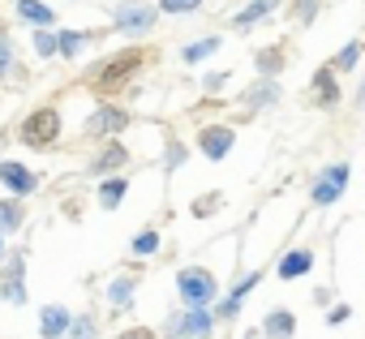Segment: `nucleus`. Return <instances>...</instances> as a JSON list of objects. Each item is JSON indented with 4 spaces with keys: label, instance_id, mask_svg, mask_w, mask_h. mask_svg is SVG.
Here are the masks:
<instances>
[{
    "label": "nucleus",
    "instance_id": "20",
    "mask_svg": "<svg viewBox=\"0 0 365 339\" xmlns=\"http://www.w3.org/2000/svg\"><path fill=\"white\" fill-rule=\"evenodd\" d=\"M22 219H26V211H22V202H18V198H5V202H0V236L18 232V228H22Z\"/></svg>",
    "mask_w": 365,
    "mask_h": 339
},
{
    "label": "nucleus",
    "instance_id": "9",
    "mask_svg": "<svg viewBox=\"0 0 365 339\" xmlns=\"http://www.w3.org/2000/svg\"><path fill=\"white\" fill-rule=\"evenodd\" d=\"M237 146V133L228 125H202L198 129V150L207 159H228V150Z\"/></svg>",
    "mask_w": 365,
    "mask_h": 339
},
{
    "label": "nucleus",
    "instance_id": "33",
    "mask_svg": "<svg viewBox=\"0 0 365 339\" xmlns=\"http://www.w3.org/2000/svg\"><path fill=\"white\" fill-rule=\"evenodd\" d=\"M116 339H159V335H155L150 326H129V330H120Z\"/></svg>",
    "mask_w": 365,
    "mask_h": 339
},
{
    "label": "nucleus",
    "instance_id": "7",
    "mask_svg": "<svg viewBox=\"0 0 365 339\" xmlns=\"http://www.w3.org/2000/svg\"><path fill=\"white\" fill-rule=\"evenodd\" d=\"M155 22H159V9L142 5V0H129V5L116 9V31L120 35H146V31H155Z\"/></svg>",
    "mask_w": 365,
    "mask_h": 339
},
{
    "label": "nucleus",
    "instance_id": "37",
    "mask_svg": "<svg viewBox=\"0 0 365 339\" xmlns=\"http://www.w3.org/2000/svg\"><path fill=\"white\" fill-rule=\"evenodd\" d=\"M0 254H5V236H0Z\"/></svg>",
    "mask_w": 365,
    "mask_h": 339
},
{
    "label": "nucleus",
    "instance_id": "3",
    "mask_svg": "<svg viewBox=\"0 0 365 339\" xmlns=\"http://www.w3.org/2000/svg\"><path fill=\"white\" fill-rule=\"evenodd\" d=\"M215 330V309H185L168 318V335L172 339H207Z\"/></svg>",
    "mask_w": 365,
    "mask_h": 339
},
{
    "label": "nucleus",
    "instance_id": "30",
    "mask_svg": "<svg viewBox=\"0 0 365 339\" xmlns=\"http://www.w3.org/2000/svg\"><path fill=\"white\" fill-rule=\"evenodd\" d=\"M35 52L39 56H56V31H35Z\"/></svg>",
    "mask_w": 365,
    "mask_h": 339
},
{
    "label": "nucleus",
    "instance_id": "12",
    "mask_svg": "<svg viewBox=\"0 0 365 339\" xmlns=\"http://www.w3.org/2000/svg\"><path fill=\"white\" fill-rule=\"evenodd\" d=\"M309 95H314V103L322 108V112H331L344 95H339V82H335V73L322 65V69H314V78H309Z\"/></svg>",
    "mask_w": 365,
    "mask_h": 339
},
{
    "label": "nucleus",
    "instance_id": "5",
    "mask_svg": "<svg viewBox=\"0 0 365 339\" xmlns=\"http://www.w3.org/2000/svg\"><path fill=\"white\" fill-rule=\"evenodd\" d=\"M348 177H352V167H348V163H331V167H322L318 181H314V189H309V202H314V207H331V202H339V194L348 189Z\"/></svg>",
    "mask_w": 365,
    "mask_h": 339
},
{
    "label": "nucleus",
    "instance_id": "1",
    "mask_svg": "<svg viewBox=\"0 0 365 339\" xmlns=\"http://www.w3.org/2000/svg\"><path fill=\"white\" fill-rule=\"evenodd\" d=\"M155 61V52H142V48H129V52H120V56H112V61H103L99 69H91V90L99 95V99H108V95H116L133 73H142V65H150Z\"/></svg>",
    "mask_w": 365,
    "mask_h": 339
},
{
    "label": "nucleus",
    "instance_id": "32",
    "mask_svg": "<svg viewBox=\"0 0 365 339\" xmlns=\"http://www.w3.org/2000/svg\"><path fill=\"white\" fill-rule=\"evenodd\" d=\"M9 69H14V48H9V39H0V78Z\"/></svg>",
    "mask_w": 365,
    "mask_h": 339
},
{
    "label": "nucleus",
    "instance_id": "31",
    "mask_svg": "<svg viewBox=\"0 0 365 339\" xmlns=\"http://www.w3.org/2000/svg\"><path fill=\"white\" fill-rule=\"evenodd\" d=\"M185 146H180V142H168V167H180V163H185Z\"/></svg>",
    "mask_w": 365,
    "mask_h": 339
},
{
    "label": "nucleus",
    "instance_id": "25",
    "mask_svg": "<svg viewBox=\"0 0 365 339\" xmlns=\"http://www.w3.org/2000/svg\"><path fill=\"white\" fill-rule=\"evenodd\" d=\"M356 61H361V43H348L344 52H335V61H331L327 69H331V73H352Z\"/></svg>",
    "mask_w": 365,
    "mask_h": 339
},
{
    "label": "nucleus",
    "instance_id": "10",
    "mask_svg": "<svg viewBox=\"0 0 365 339\" xmlns=\"http://www.w3.org/2000/svg\"><path fill=\"white\" fill-rule=\"evenodd\" d=\"M0 301L5 305H26V271H22V254L9 258L5 279H0Z\"/></svg>",
    "mask_w": 365,
    "mask_h": 339
},
{
    "label": "nucleus",
    "instance_id": "24",
    "mask_svg": "<svg viewBox=\"0 0 365 339\" xmlns=\"http://www.w3.org/2000/svg\"><path fill=\"white\" fill-rule=\"evenodd\" d=\"M220 43H224L220 35H207V39H198V43H190V48H185V61H190V65H198V61L215 56V52H220Z\"/></svg>",
    "mask_w": 365,
    "mask_h": 339
},
{
    "label": "nucleus",
    "instance_id": "22",
    "mask_svg": "<svg viewBox=\"0 0 365 339\" xmlns=\"http://www.w3.org/2000/svg\"><path fill=\"white\" fill-rule=\"evenodd\" d=\"M125 194H129V181H125V177H108V181L99 185V207H108V211H116Z\"/></svg>",
    "mask_w": 365,
    "mask_h": 339
},
{
    "label": "nucleus",
    "instance_id": "34",
    "mask_svg": "<svg viewBox=\"0 0 365 339\" xmlns=\"http://www.w3.org/2000/svg\"><path fill=\"white\" fill-rule=\"evenodd\" d=\"M220 207V194H207V198H198V207H194V215H211Z\"/></svg>",
    "mask_w": 365,
    "mask_h": 339
},
{
    "label": "nucleus",
    "instance_id": "13",
    "mask_svg": "<svg viewBox=\"0 0 365 339\" xmlns=\"http://www.w3.org/2000/svg\"><path fill=\"white\" fill-rule=\"evenodd\" d=\"M69 322H73V313L65 305H43L39 309V335L43 339H65L69 335Z\"/></svg>",
    "mask_w": 365,
    "mask_h": 339
},
{
    "label": "nucleus",
    "instance_id": "36",
    "mask_svg": "<svg viewBox=\"0 0 365 339\" xmlns=\"http://www.w3.org/2000/svg\"><path fill=\"white\" fill-rule=\"evenodd\" d=\"M356 103H365V82H361V90H356Z\"/></svg>",
    "mask_w": 365,
    "mask_h": 339
},
{
    "label": "nucleus",
    "instance_id": "28",
    "mask_svg": "<svg viewBox=\"0 0 365 339\" xmlns=\"http://www.w3.org/2000/svg\"><path fill=\"white\" fill-rule=\"evenodd\" d=\"M65 339H95V318L91 313H78L73 322H69V335Z\"/></svg>",
    "mask_w": 365,
    "mask_h": 339
},
{
    "label": "nucleus",
    "instance_id": "29",
    "mask_svg": "<svg viewBox=\"0 0 365 339\" xmlns=\"http://www.w3.org/2000/svg\"><path fill=\"white\" fill-rule=\"evenodd\" d=\"M202 0H159V14H198Z\"/></svg>",
    "mask_w": 365,
    "mask_h": 339
},
{
    "label": "nucleus",
    "instance_id": "11",
    "mask_svg": "<svg viewBox=\"0 0 365 339\" xmlns=\"http://www.w3.org/2000/svg\"><path fill=\"white\" fill-rule=\"evenodd\" d=\"M125 163H129V150L112 137V142H103V150L91 159V177H103V181H108V177H116V172H120Z\"/></svg>",
    "mask_w": 365,
    "mask_h": 339
},
{
    "label": "nucleus",
    "instance_id": "6",
    "mask_svg": "<svg viewBox=\"0 0 365 339\" xmlns=\"http://www.w3.org/2000/svg\"><path fill=\"white\" fill-rule=\"evenodd\" d=\"M129 120H133V116H129L125 108H116V103H108V99H103V103L91 112L86 133H91V137H99V142H112L116 133H125V129H129Z\"/></svg>",
    "mask_w": 365,
    "mask_h": 339
},
{
    "label": "nucleus",
    "instance_id": "19",
    "mask_svg": "<svg viewBox=\"0 0 365 339\" xmlns=\"http://www.w3.org/2000/svg\"><path fill=\"white\" fill-rule=\"evenodd\" d=\"M18 18H26L31 26H43V31H52V9L48 5H39V0H18Z\"/></svg>",
    "mask_w": 365,
    "mask_h": 339
},
{
    "label": "nucleus",
    "instance_id": "14",
    "mask_svg": "<svg viewBox=\"0 0 365 339\" xmlns=\"http://www.w3.org/2000/svg\"><path fill=\"white\" fill-rule=\"evenodd\" d=\"M258 279H262V275H245V279H241V283L220 301V305H215V322H220V318H224V322H228V318H237V313H241V305H245V296L258 288Z\"/></svg>",
    "mask_w": 365,
    "mask_h": 339
},
{
    "label": "nucleus",
    "instance_id": "35",
    "mask_svg": "<svg viewBox=\"0 0 365 339\" xmlns=\"http://www.w3.org/2000/svg\"><path fill=\"white\" fill-rule=\"evenodd\" d=\"M348 318H352V309H348V305H335V309L327 313V322H331V326H339V322H348Z\"/></svg>",
    "mask_w": 365,
    "mask_h": 339
},
{
    "label": "nucleus",
    "instance_id": "26",
    "mask_svg": "<svg viewBox=\"0 0 365 339\" xmlns=\"http://www.w3.org/2000/svg\"><path fill=\"white\" fill-rule=\"evenodd\" d=\"M86 39H91V35H73V31H61V35H56V56H78V52L86 48Z\"/></svg>",
    "mask_w": 365,
    "mask_h": 339
},
{
    "label": "nucleus",
    "instance_id": "27",
    "mask_svg": "<svg viewBox=\"0 0 365 339\" xmlns=\"http://www.w3.org/2000/svg\"><path fill=\"white\" fill-rule=\"evenodd\" d=\"M129 249H133L138 258H150V254L159 249V232H155V228H142V232L133 236V245H129Z\"/></svg>",
    "mask_w": 365,
    "mask_h": 339
},
{
    "label": "nucleus",
    "instance_id": "23",
    "mask_svg": "<svg viewBox=\"0 0 365 339\" xmlns=\"http://www.w3.org/2000/svg\"><path fill=\"white\" fill-rule=\"evenodd\" d=\"M129 301H133V275L112 279V283H108V305H112V309H129Z\"/></svg>",
    "mask_w": 365,
    "mask_h": 339
},
{
    "label": "nucleus",
    "instance_id": "15",
    "mask_svg": "<svg viewBox=\"0 0 365 339\" xmlns=\"http://www.w3.org/2000/svg\"><path fill=\"white\" fill-rule=\"evenodd\" d=\"M258 335H262V339H292V335H297V313H292V309H271V313L262 318Z\"/></svg>",
    "mask_w": 365,
    "mask_h": 339
},
{
    "label": "nucleus",
    "instance_id": "21",
    "mask_svg": "<svg viewBox=\"0 0 365 339\" xmlns=\"http://www.w3.org/2000/svg\"><path fill=\"white\" fill-rule=\"evenodd\" d=\"M254 65H258V73H262V78L271 82V78H275V73L284 69V48H279V43H271V48H262V52L254 56Z\"/></svg>",
    "mask_w": 365,
    "mask_h": 339
},
{
    "label": "nucleus",
    "instance_id": "4",
    "mask_svg": "<svg viewBox=\"0 0 365 339\" xmlns=\"http://www.w3.org/2000/svg\"><path fill=\"white\" fill-rule=\"evenodd\" d=\"M56 137H61V112H56V108H39V112H31V116L22 120V142H26V146L43 150V146H52Z\"/></svg>",
    "mask_w": 365,
    "mask_h": 339
},
{
    "label": "nucleus",
    "instance_id": "8",
    "mask_svg": "<svg viewBox=\"0 0 365 339\" xmlns=\"http://www.w3.org/2000/svg\"><path fill=\"white\" fill-rule=\"evenodd\" d=\"M0 185H5L9 194H18V198H26V194L39 189V177L31 172L26 163H18V159H0Z\"/></svg>",
    "mask_w": 365,
    "mask_h": 339
},
{
    "label": "nucleus",
    "instance_id": "2",
    "mask_svg": "<svg viewBox=\"0 0 365 339\" xmlns=\"http://www.w3.org/2000/svg\"><path fill=\"white\" fill-rule=\"evenodd\" d=\"M176 292H180V301H185V309H211L215 296H220V283H215L211 271L185 266V271L176 275Z\"/></svg>",
    "mask_w": 365,
    "mask_h": 339
},
{
    "label": "nucleus",
    "instance_id": "17",
    "mask_svg": "<svg viewBox=\"0 0 365 339\" xmlns=\"http://www.w3.org/2000/svg\"><path fill=\"white\" fill-rule=\"evenodd\" d=\"M241 99H245V112H262V108H271V103L279 99V86L262 78V82H258V86H250Z\"/></svg>",
    "mask_w": 365,
    "mask_h": 339
},
{
    "label": "nucleus",
    "instance_id": "18",
    "mask_svg": "<svg viewBox=\"0 0 365 339\" xmlns=\"http://www.w3.org/2000/svg\"><path fill=\"white\" fill-rule=\"evenodd\" d=\"M275 5H279V0H250V5L232 18V26H237V31H250V26H254V22H262Z\"/></svg>",
    "mask_w": 365,
    "mask_h": 339
},
{
    "label": "nucleus",
    "instance_id": "16",
    "mask_svg": "<svg viewBox=\"0 0 365 339\" xmlns=\"http://www.w3.org/2000/svg\"><path fill=\"white\" fill-rule=\"evenodd\" d=\"M305 271H314V249L301 245V249H292V254L279 258V271H275V275H279V279H301Z\"/></svg>",
    "mask_w": 365,
    "mask_h": 339
}]
</instances>
